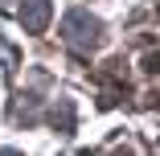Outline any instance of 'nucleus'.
<instances>
[{
    "label": "nucleus",
    "mask_w": 160,
    "mask_h": 156,
    "mask_svg": "<svg viewBox=\"0 0 160 156\" xmlns=\"http://www.w3.org/2000/svg\"><path fill=\"white\" fill-rule=\"evenodd\" d=\"M62 29H66V41L70 45H82V49H90L94 41H99V21H94L90 13H82V8H74L70 17H66V25H62Z\"/></svg>",
    "instance_id": "f257e3e1"
},
{
    "label": "nucleus",
    "mask_w": 160,
    "mask_h": 156,
    "mask_svg": "<svg viewBox=\"0 0 160 156\" xmlns=\"http://www.w3.org/2000/svg\"><path fill=\"white\" fill-rule=\"evenodd\" d=\"M49 17H53V4H49V0H25V4H21V25L29 29V33H45Z\"/></svg>",
    "instance_id": "f03ea898"
},
{
    "label": "nucleus",
    "mask_w": 160,
    "mask_h": 156,
    "mask_svg": "<svg viewBox=\"0 0 160 156\" xmlns=\"http://www.w3.org/2000/svg\"><path fill=\"white\" fill-rule=\"evenodd\" d=\"M0 156H21V152H12V148H0Z\"/></svg>",
    "instance_id": "7ed1b4c3"
}]
</instances>
